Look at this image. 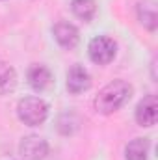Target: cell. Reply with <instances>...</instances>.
Masks as SVG:
<instances>
[{
	"instance_id": "cell-7",
	"label": "cell",
	"mask_w": 158,
	"mask_h": 160,
	"mask_svg": "<svg viewBox=\"0 0 158 160\" xmlns=\"http://www.w3.org/2000/svg\"><path fill=\"white\" fill-rule=\"evenodd\" d=\"M52 32H54V39L63 48H75L78 45V39H80L78 30L71 22H58Z\"/></svg>"
},
{
	"instance_id": "cell-8",
	"label": "cell",
	"mask_w": 158,
	"mask_h": 160,
	"mask_svg": "<svg viewBox=\"0 0 158 160\" xmlns=\"http://www.w3.org/2000/svg\"><path fill=\"white\" fill-rule=\"evenodd\" d=\"M28 82L36 91H43L52 84V75L45 65H34L28 71Z\"/></svg>"
},
{
	"instance_id": "cell-6",
	"label": "cell",
	"mask_w": 158,
	"mask_h": 160,
	"mask_svg": "<svg viewBox=\"0 0 158 160\" xmlns=\"http://www.w3.org/2000/svg\"><path fill=\"white\" fill-rule=\"evenodd\" d=\"M91 88V77L82 65H73L67 73V89L73 95H78L82 91H87Z\"/></svg>"
},
{
	"instance_id": "cell-5",
	"label": "cell",
	"mask_w": 158,
	"mask_h": 160,
	"mask_svg": "<svg viewBox=\"0 0 158 160\" xmlns=\"http://www.w3.org/2000/svg\"><path fill=\"white\" fill-rule=\"evenodd\" d=\"M21 155L26 160H43L48 153L47 142L39 136H26L21 142Z\"/></svg>"
},
{
	"instance_id": "cell-9",
	"label": "cell",
	"mask_w": 158,
	"mask_h": 160,
	"mask_svg": "<svg viewBox=\"0 0 158 160\" xmlns=\"http://www.w3.org/2000/svg\"><path fill=\"white\" fill-rule=\"evenodd\" d=\"M149 157V140L147 138H134L125 147L126 160H147Z\"/></svg>"
},
{
	"instance_id": "cell-2",
	"label": "cell",
	"mask_w": 158,
	"mask_h": 160,
	"mask_svg": "<svg viewBox=\"0 0 158 160\" xmlns=\"http://www.w3.org/2000/svg\"><path fill=\"white\" fill-rule=\"evenodd\" d=\"M17 116L28 127H39L48 116V106L39 97H24L17 104Z\"/></svg>"
},
{
	"instance_id": "cell-11",
	"label": "cell",
	"mask_w": 158,
	"mask_h": 160,
	"mask_svg": "<svg viewBox=\"0 0 158 160\" xmlns=\"http://www.w3.org/2000/svg\"><path fill=\"white\" fill-rule=\"evenodd\" d=\"M71 9L73 13L82 19V21H91L97 13V2L95 0H73L71 2Z\"/></svg>"
},
{
	"instance_id": "cell-10",
	"label": "cell",
	"mask_w": 158,
	"mask_h": 160,
	"mask_svg": "<svg viewBox=\"0 0 158 160\" xmlns=\"http://www.w3.org/2000/svg\"><path fill=\"white\" fill-rule=\"evenodd\" d=\"M17 86V73L15 69L6 63L0 62V95H7L9 91H13Z\"/></svg>"
},
{
	"instance_id": "cell-3",
	"label": "cell",
	"mask_w": 158,
	"mask_h": 160,
	"mask_svg": "<svg viewBox=\"0 0 158 160\" xmlns=\"http://www.w3.org/2000/svg\"><path fill=\"white\" fill-rule=\"evenodd\" d=\"M89 58L91 62L99 63V65H106L110 63L114 58H116V52H117V45L116 41L108 36H99V38H93L89 47Z\"/></svg>"
},
{
	"instance_id": "cell-4",
	"label": "cell",
	"mask_w": 158,
	"mask_h": 160,
	"mask_svg": "<svg viewBox=\"0 0 158 160\" xmlns=\"http://www.w3.org/2000/svg\"><path fill=\"white\" fill-rule=\"evenodd\" d=\"M158 119V101L156 95L143 97L136 106V121L141 127H153Z\"/></svg>"
},
{
	"instance_id": "cell-1",
	"label": "cell",
	"mask_w": 158,
	"mask_h": 160,
	"mask_svg": "<svg viewBox=\"0 0 158 160\" xmlns=\"http://www.w3.org/2000/svg\"><path fill=\"white\" fill-rule=\"evenodd\" d=\"M132 97V86L125 80H114L104 86L95 97V110L99 114H114Z\"/></svg>"
}]
</instances>
